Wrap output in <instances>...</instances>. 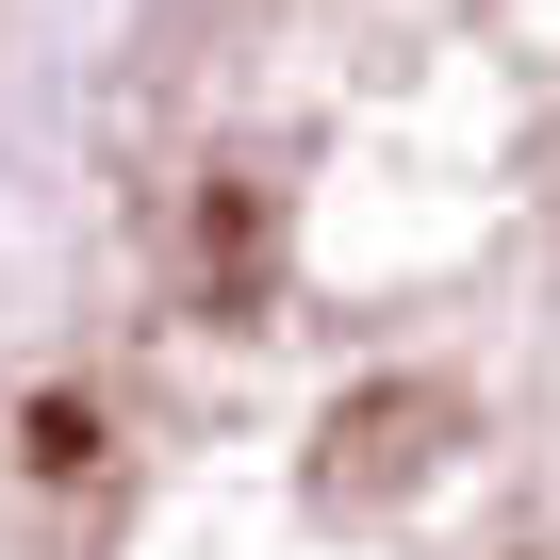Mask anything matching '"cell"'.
I'll use <instances>...</instances> for the list:
<instances>
[{
  "label": "cell",
  "mask_w": 560,
  "mask_h": 560,
  "mask_svg": "<svg viewBox=\"0 0 560 560\" xmlns=\"http://www.w3.org/2000/svg\"><path fill=\"white\" fill-rule=\"evenodd\" d=\"M100 445H116L100 396H18V462H34V478H100Z\"/></svg>",
  "instance_id": "6da1fadb"
},
{
  "label": "cell",
  "mask_w": 560,
  "mask_h": 560,
  "mask_svg": "<svg viewBox=\"0 0 560 560\" xmlns=\"http://www.w3.org/2000/svg\"><path fill=\"white\" fill-rule=\"evenodd\" d=\"M198 247H214V280H247V247H264V198H247V182H214V198H198Z\"/></svg>",
  "instance_id": "7a4b0ae2"
}]
</instances>
